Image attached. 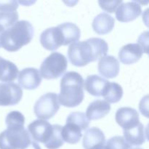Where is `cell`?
Here are the masks:
<instances>
[{"label": "cell", "instance_id": "6da1fadb", "mask_svg": "<svg viewBox=\"0 0 149 149\" xmlns=\"http://www.w3.org/2000/svg\"><path fill=\"white\" fill-rule=\"evenodd\" d=\"M108 51L109 45L104 39L93 37L71 44L68 49V58L72 65L82 67L106 56Z\"/></svg>", "mask_w": 149, "mask_h": 149}, {"label": "cell", "instance_id": "7a4b0ae2", "mask_svg": "<svg viewBox=\"0 0 149 149\" xmlns=\"http://www.w3.org/2000/svg\"><path fill=\"white\" fill-rule=\"evenodd\" d=\"M84 79L81 74L68 71L61 80V92L58 97L60 104L68 108L79 106L84 99Z\"/></svg>", "mask_w": 149, "mask_h": 149}, {"label": "cell", "instance_id": "3957f363", "mask_svg": "<svg viewBox=\"0 0 149 149\" xmlns=\"http://www.w3.org/2000/svg\"><path fill=\"white\" fill-rule=\"evenodd\" d=\"M34 29L27 20L17 21L1 34L0 45L9 52H16L31 41Z\"/></svg>", "mask_w": 149, "mask_h": 149}, {"label": "cell", "instance_id": "277c9868", "mask_svg": "<svg viewBox=\"0 0 149 149\" xmlns=\"http://www.w3.org/2000/svg\"><path fill=\"white\" fill-rule=\"evenodd\" d=\"M31 142L29 132L24 127H7L0 133V149H23Z\"/></svg>", "mask_w": 149, "mask_h": 149}, {"label": "cell", "instance_id": "5b68a950", "mask_svg": "<svg viewBox=\"0 0 149 149\" xmlns=\"http://www.w3.org/2000/svg\"><path fill=\"white\" fill-rule=\"evenodd\" d=\"M67 67L66 58L60 52H52L42 61L39 73L45 79H55L63 75Z\"/></svg>", "mask_w": 149, "mask_h": 149}, {"label": "cell", "instance_id": "8992f818", "mask_svg": "<svg viewBox=\"0 0 149 149\" xmlns=\"http://www.w3.org/2000/svg\"><path fill=\"white\" fill-rule=\"evenodd\" d=\"M60 109L58 95L48 93L41 96L35 103L33 111L38 119L47 120L53 117Z\"/></svg>", "mask_w": 149, "mask_h": 149}, {"label": "cell", "instance_id": "52a82bcc", "mask_svg": "<svg viewBox=\"0 0 149 149\" xmlns=\"http://www.w3.org/2000/svg\"><path fill=\"white\" fill-rule=\"evenodd\" d=\"M23 97V90L15 83H0V106L17 104Z\"/></svg>", "mask_w": 149, "mask_h": 149}, {"label": "cell", "instance_id": "ba28073f", "mask_svg": "<svg viewBox=\"0 0 149 149\" xmlns=\"http://www.w3.org/2000/svg\"><path fill=\"white\" fill-rule=\"evenodd\" d=\"M17 7L16 1H0V26L8 29L17 21Z\"/></svg>", "mask_w": 149, "mask_h": 149}, {"label": "cell", "instance_id": "9c48e42d", "mask_svg": "<svg viewBox=\"0 0 149 149\" xmlns=\"http://www.w3.org/2000/svg\"><path fill=\"white\" fill-rule=\"evenodd\" d=\"M28 130L33 141L45 144L50 137L52 127L47 121L37 119L29 124Z\"/></svg>", "mask_w": 149, "mask_h": 149}, {"label": "cell", "instance_id": "30bf717a", "mask_svg": "<svg viewBox=\"0 0 149 149\" xmlns=\"http://www.w3.org/2000/svg\"><path fill=\"white\" fill-rule=\"evenodd\" d=\"M141 13L142 8L138 1L122 2L116 10V17L119 21L126 23L135 20L141 15Z\"/></svg>", "mask_w": 149, "mask_h": 149}, {"label": "cell", "instance_id": "8fae6325", "mask_svg": "<svg viewBox=\"0 0 149 149\" xmlns=\"http://www.w3.org/2000/svg\"><path fill=\"white\" fill-rule=\"evenodd\" d=\"M115 119L124 130L137 126L140 122L138 112L130 107H122L118 109L115 115Z\"/></svg>", "mask_w": 149, "mask_h": 149}, {"label": "cell", "instance_id": "7c38bea8", "mask_svg": "<svg viewBox=\"0 0 149 149\" xmlns=\"http://www.w3.org/2000/svg\"><path fill=\"white\" fill-rule=\"evenodd\" d=\"M42 77L39 71L35 68H26L18 75V85L26 90H35L40 85Z\"/></svg>", "mask_w": 149, "mask_h": 149}, {"label": "cell", "instance_id": "4fadbf2b", "mask_svg": "<svg viewBox=\"0 0 149 149\" xmlns=\"http://www.w3.org/2000/svg\"><path fill=\"white\" fill-rule=\"evenodd\" d=\"M40 43L49 51L56 50L63 45L62 35L58 26L45 29L40 36Z\"/></svg>", "mask_w": 149, "mask_h": 149}, {"label": "cell", "instance_id": "5bb4252c", "mask_svg": "<svg viewBox=\"0 0 149 149\" xmlns=\"http://www.w3.org/2000/svg\"><path fill=\"white\" fill-rule=\"evenodd\" d=\"M119 61L112 55H106L100 58L97 65V69L100 75L108 79H113L117 77L119 73Z\"/></svg>", "mask_w": 149, "mask_h": 149}, {"label": "cell", "instance_id": "9a60e30c", "mask_svg": "<svg viewBox=\"0 0 149 149\" xmlns=\"http://www.w3.org/2000/svg\"><path fill=\"white\" fill-rule=\"evenodd\" d=\"M143 52V49L139 44H127L120 49L119 58L122 63L130 65L139 61Z\"/></svg>", "mask_w": 149, "mask_h": 149}, {"label": "cell", "instance_id": "2e32d148", "mask_svg": "<svg viewBox=\"0 0 149 149\" xmlns=\"http://www.w3.org/2000/svg\"><path fill=\"white\" fill-rule=\"evenodd\" d=\"M106 142V137L101 130L97 127L89 128L86 130L82 145L84 149H96Z\"/></svg>", "mask_w": 149, "mask_h": 149}, {"label": "cell", "instance_id": "e0dca14e", "mask_svg": "<svg viewBox=\"0 0 149 149\" xmlns=\"http://www.w3.org/2000/svg\"><path fill=\"white\" fill-rule=\"evenodd\" d=\"M109 81L97 75H90L84 81V87L93 96H103Z\"/></svg>", "mask_w": 149, "mask_h": 149}, {"label": "cell", "instance_id": "ac0fdd59", "mask_svg": "<svg viewBox=\"0 0 149 149\" xmlns=\"http://www.w3.org/2000/svg\"><path fill=\"white\" fill-rule=\"evenodd\" d=\"M111 111V105L103 100H95L88 106L86 116L89 120H97L104 117Z\"/></svg>", "mask_w": 149, "mask_h": 149}, {"label": "cell", "instance_id": "d6986e66", "mask_svg": "<svg viewBox=\"0 0 149 149\" xmlns=\"http://www.w3.org/2000/svg\"><path fill=\"white\" fill-rule=\"evenodd\" d=\"M115 20L110 15L102 13L97 15L93 21V29L95 33L98 34H106L113 30Z\"/></svg>", "mask_w": 149, "mask_h": 149}, {"label": "cell", "instance_id": "ffe728a7", "mask_svg": "<svg viewBox=\"0 0 149 149\" xmlns=\"http://www.w3.org/2000/svg\"><path fill=\"white\" fill-rule=\"evenodd\" d=\"M125 141L130 146H141L146 142V133L145 127L141 122L137 126L123 131Z\"/></svg>", "mask_w": 149, "mask_h": 149}, {"label": "cell", "instance_id": "44dd1931", "mask_svg": "<svg viewBox=\"0 0 149 149\" xmlns=\"http://www.w3.org/2000/svg\"><path fill=\"white\" fill-rule=\"evenodd\" d=\"M61 32L63 45H68L78 42L81 36L80 29L75 23H64L58 26Z\"/></svg>", "mask_w": 149, "mask_h": 149}, {"label": "cell", "instance_id": "7402d4cb", "mask_svg": "<svg viewBox=\"0 0 149 149\" xmlns=\"http://www.w3.org/2000/svg\"><path fill=\"white\" fill-rule=\"evenodd\" d=\"M19 71L14 63L0 57V81L10 83L16 79Z\"/></svg>", "mask_w": 149, "mask_h": 149}, {"label": "cell", "instance_id": "603a6c76", "mask_svg": "<svg viewBox=\"0 0 149 149\" xmlns=\"http://www.w3.org/2000/svg\"><path fill=\"white\" fill-rule=\"evenodd\" d=\"M61 135L64 142L70 144H76L82 137L81 130L77 125L73 123L66 122L61 130Z\"/></svg>", "mask_w": 149, "mask_h": 149}, {"label": "cell", "instance_id": "cb8c5ba5", "mask_svg": "<svg viewBox=\"0 0 149 149\" xmlns=\"http://www.w3.org/2000/svg\"><path fill=\"white\" fill-rule=\"evenodd\" d=\"M123 95V90L120 84L116 82L108 83L103 97L109 103H115L119 102Z\"/></svg>", "mask_w": 149, "mask_h": 149}, {"label": "cell", "instance_id": "d4e9b609", "mask_svg": "<svg viewBox=\"0 0 149 149\" xmlns=\"http://www.w3.org/2000/svg\"><path fill=\"white\" fill-rule=\"evenodd\" d=\"M52 127V133L49 140L45 143V146L48 149H58L61 148L64 143L61 135V130L63 127L59 125H53Z\"/></svg>", "mask_w": 149, "mask_h": 149}, {"label": "cell", "instance_id": "484cf974", "mask_svg": "<svg viewBox=\"0 0 149 149\" xmlns=\"http://www.w3.org/2000/svg\"><path fill=\"white\" fill-rule=\"evenodd\" d=\"M66 122L73 123L77 125L80 129L85 130L90 125V120L87 119V116L83 112H72L68 116Z\"/></svg>", "mask_w": 149, "mask_h": 149}, {"label": "cell", "instance_id": "4316f807", "mask_svg": "<svg viewBox=\"0 0 149 149\" xmlns=\"http://www.w3.org/2000/svg\"><path fill=\"white\" fill-rule=\"evenodd\" d=\"M5 122L7 127H24L25 117L20 111H13L7 115Z\"/></svg>", "mask_w": 149, "mask_h": 149}, {"label": "cell", "instance_id": "83f0119b", "mask_svg": "<svg viewBox=\"0 0 149 149\" xmlns=\"http://www.w3.org/2000/svg\"><path fill=\"white\" fill-rule=\"evenodd\" d=\"M109 149H130L131 146L122 136L111 138L105 144Z\"/></svg>", "mask_w": 149, "mask_h": 149}, {"label": "cell", "instance_id": "f1b7e54d", "mask_svg": "<svg viewBox=\"0 0 149 149\" xmlns=\"http://www.w3.org/2000/svg\"><path fill=\"white\" fill-rule=\"evenodd\" d=\"M99 5L103 10L107 13H113L116 12V8L119 4L122 3V0H114V1H99Z\"/></svg>", "mask_w": 149, "mask_h": 149}, {"label": "cell", "instance_id": "f546056e", "mask_svg": "<svg viewBox=\"0 0 149 149\" xmlns=\"http://www.w3.org/2000/svg\"><path fill=\"white\" fill-rule=\"evenodd\" d=\"M23 149H42L41 147L39 146V145L38 143H36V142H31L30 144L27 147H26Z\"/></svg>", "mask_w": 149, "mask_h": 149}, {"label": "cell", "instance_id": "4dcf8cb0", "mask_svg": "<svg viewBox=\"0 0 149 149\" xmlns=\"http://www.w3.org/2000/svg\"><path fill=\"white\" fill-rule=\"evenodd\" d=\"M4 30H5V29H4V27H2L1 26H0V38H1V34H2L3 32L4 31ZM0 47H1V45H0Z\"/></svg>", "mask_w": 149, "mask_h": 149}, {"label": "cell", "instance_id": "1f68e13d", "mask_svg": "<svg viewBox=\"0 0 149 149\" xmlns=\"http://www.w3.org/2000/svg\"><path fill=\"white\" fill-rule=\"evenodd\" d=\"M96 149H109L107 148V147L106 146V145H103V146H99L98 148H97Z\"/></svg>", "mask_w": 149, "mask_h": 149}, {"label": "cell", "instance_id": "d6a6232c", "mask_svg": "<svg viewBox=\"0 0 149 149\" xmlns=\"http://www.w3.org/2000/svg\"><path fill=\"white\" fill-rule=\"evenodd\" d=\"M130 149H143V148H130Z\"/></svg>", "mask_w": 149, "mask_h": 149}]
</instances>
